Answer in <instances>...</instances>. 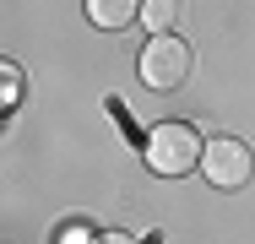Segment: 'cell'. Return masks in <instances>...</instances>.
<instances>
[{
    "mask_svg": "<svg viewBox=\"0 0 255 244\" xmlns=\"http://www.w3.org/2000/svg\"><path fill=\"white\" fill-rule=\"evenodd\" d=\"M201 174L206 185H217V190H245L255 174V157L245 141H234V136H212L201 146Z\"/></svg>",
    "mask_w": 255,
    "mask_h": 244,
    "instance_id": "3957f363",
    "label": "cell"
},
{
    "mask_svg": "<svg viewBox=\"0 0 255 244\" xmlns=\"http://www.w3.org/2000/svg\"><path fill=\"white\" fill-rule=\"evenodd\" d=\"M201 146L206 141L185 125V120L152 125V136H147V168H152L157 179H179V174L201 168Z\"/></svg>",
    "mask_w": 255,
    "mask_h": 244,
    "instance_id": "6da1fadb",
    "label": "cell"
},
{
    "mask_svg": "<svg viewBox=\"0 0 255 244\" xmlns=\"http://www.w3.org/2000/svg\"><path fill=\"white\" fill-rule=\"evenodd\" d=\"M174 0H141V22L152 27V33H168V22H174Z\"/></svg>",
    "mask_w": 255,
    "mask_h": 244,
    "instance_id": "5b68a950",
    "label": "cell"
},
{
    "mask_svg": "<svg viewBox=\"0 0 255 244\" xmlns=\"http://www.w3.org/2000/svg\"><path fill=\"white\" fill-rule=\"evenodd\" d=\"M60 244H98V239H93L87 223H71V228H60Z\"/></svg>",
    "mask_w": 255,
    "mask_h": 244,
    "instance_id": "8992f818",
    "label": "cell"
},
{
    "mask_svg": "<svg viewBox=\"0 0 255 244\" xmlns=\"http://www.w3.org/2000/svg\"><path fill=\"white\" fill-rule=\"evenodd\" d=\"M98 244H130V239H125V234H103Z\"/></svg>",
    "mask_w": 255,
    "mask_h": 244,
    "instance_id": "52a82bcc",
    "label": "cell"
},
{
    "mask_svg": "<svg viewBox=\"0 0 255 244\" xmlns=\"http://www.w3.org/2000/svg\"><path fill=\"white\" fill-rule=\"evenodd\" d=\"M87 16L103 33H120V27H130L141 16V0H87Z\"/></svg>",
    "mask_w": 255,
    "mask_h": 244,
    "instance_id": "277c9868",
    "label": "cell"
},
{
    "mask_svg": "<svg viewBox=\"0 0 255 244\" xmlns=\"http://www.w3.org/2000/svg\"><path fill=\"white\" fill-rule=\"evenodd\" d=\"M185 76H190V49H185V38L152 33L147 49H141V82H147L152 93H174Z\"/></svg>",
    "mask_w": 255,
    "mask_h": 244,
    "instance_id": "7a4b0ae2",
    "label": "cell"
}]
</instances>
